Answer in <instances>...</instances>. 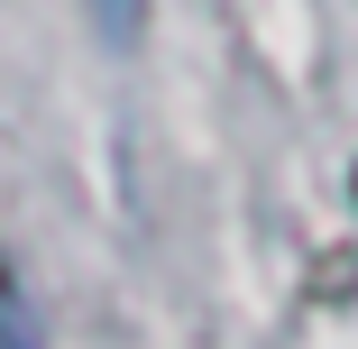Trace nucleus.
I'll list each match as a JSON object with an SVG mask.
<instances>
[{"label":"nucleus","instance_id":"f257e3e1","mask_svg":"<svg viewBox=\"0 0 358 349\" xmlns=\"http://www.w3.org/2000/svg\"><path fill=\"white\" fill-rule=\"evenodd\" d=\"M0 349H37V322H28L19 285H10V266H0Z\"/></svg>","mask_w":358,"mask_h":349},{"label":"nucleus","instance_id":"f03ea898","mask_svg":"<svg viewBox=\"0 0 358 349\" xmlns=\"http://www.w3.org/2000/svg\"><path fill=\"white\" fill-rule=\"evenodd\" d=\"M101 28H110V37H129V0H101Z\"/></svg>","mask_w":358,"mask_h":349},{"label":"nucleus","instance_id":"7ed1b4c3","mask_svg":"<svg viewBox=\"0 0 358 349\" xmlns=\"http://www.w3.org/2000/svg\"><path fill=\"white\" fill-rule=\"evenodd\" d=\"M349 193H358V166H349Z\"/></svg>","mask_w":358,"mask_h":349}]
</instances>
